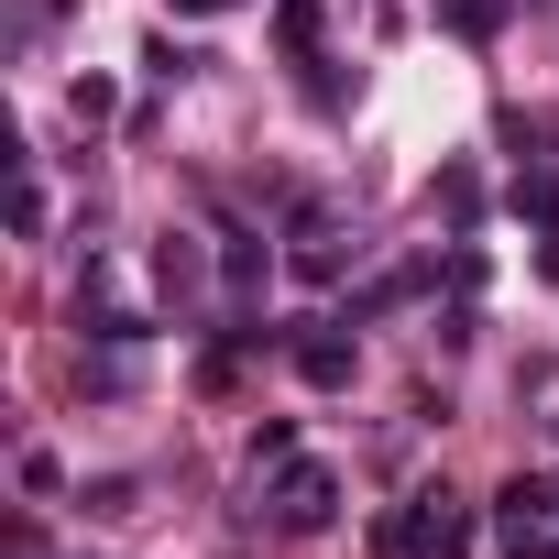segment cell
<instances>
[{
	"label": "cell",
	"mask_w": 559,
	"mask_h": 559,
	"mask_svg": "<svg viewBox=\"0 0 559 559\" xmlns=\"http://www.w3.org/2000/svg\"><path fill=\"white\" fill-rule=\"evenodd\" d=\"M330 504H341V483H330L319 461H286V483H274V526H286V537H319Z\"/></svg>",
	"instance_id": "cell-1"
},
{
	"label": "cell",
	"mask_w": 559,
	"mask_h": 559,
	"mask_svg": "<svg viewBox=\"0 0 559 559\" xmlns=\"http://www.w3.org/2000/svg\"><path fill=\"white\" fill-rule=\"evenodd\" d=\"M493 537H504V559H559V515H548L526 483H504V504H493Z\"/></svg>",
	"instance_id": "cell-2"
},
{
	"label": "cell",
	"mask_w": 559,
	"mask_h": 559,
	"mask_svg": "<svg viewBox=\"0 0 559 559\" xmlns=\"http://www.w3.org/2000/svg\"><path fill=\"white\" fill-rule=\"evenodd\" d=\"M297 274H308V286L341 274V219H330V209H297Z\"/></svg>",
	"instance_id": "cell-3"
},
{
	"label": "cell",
	"mask_w": 559,
	"mask_h": 559,
	"mask_svg": "<svg viewBox=\"0 0 559 559\" xmlns=\"http://www.w3.org/2000/svg\"><path fill=\"white\" fill-rule=\"evenodd\" d=\"M297 373H308L319 395H341V384H352V341H341V330H297Z\"/></svg>",
	"instance_id": "cell-4"
},
{
	"label": "cell",
	"mask_w": 559,
	"mask_h": 559,
	"mask_svg": "<svg viewBox=\"0 0 559 559\" xmlns=\"http://www.w3.org/2000/svg\"><path fill=\"white\" fill-rule=\"evenodd\" d=\"M515 209L537 219V263L559 274V176H526V187H515Z\"/></svg>",
	"instance_id": "cell-5"
},
{
	"label": "cell",
	"mask_w": 559,
	"mask_h": 559,
	"mask_svg": "<svg viewBox=\"0 0 559 559\" xmlns=\"http://www.w3.org/2000/svg\"><path fill=\"white\" fill-rule=\"evenodd\" d=\"M274 45L297 67H319V0H274Z\"/></svg>",
	"instance_id": "cell-6"
},
{
	"label": "cell",
	"mask_w": 559,
	"mask_h": 559,
	"mask_svg": "<svg viewBox=\"0 0 559 559\" xmlns=\"http://www.w3.org/2000/svg\"><path fill=\"white\" fill-rule=\"evenodd\" d=\"M154 274H165V297H198V241H187V230H165V252H154Z\"/></svg>",
	"instance_id": "cell-7"
},
{
	"label": "cell",
	"mask_w": 559,
	"mask_h": 559,
	"mask_svg": "<svg viewBox=\"0 0 559 559\" xmlns=\"http://www.w3.org/2000/svg\"><path fill=\"white\" fill-rule=\"evenodd\" d=\"M504 12H515V0H450V34H472V45H493V34H504Z\"/></svg>",
	"instance_id": "cell-8"
},
{
	"label": "cell",
	"mask_w": 559,
	"mask_h": 559,
	"mask_svg": "<svg viewBox=\"0 0 559 559\" xmlns=\"http://www.w3.org/2000/svg\"><path fill=\"white\" fill-rule=\"evenodd\" d=\"M219 274H230V297H252V286H263V241H252V230H230V252H219Z\"/></svg>",
	"instance_id": "cell-9"
},
{
	"label": "cell",
	"mask_w": 559,
	"mask_h": 559,
	"mask_svg": "<svg viewBox=\"0 0 559 559\" xmlns=\"http://www.w3.org/2000/svg\"><path fill=\"white\" fill-rule=\"evenodd\" d=\"M526 493H537V504H548V515H559V472H548V483H526Z\"/></svg>",
	"instance_id": "cell-10"
},
{
	"label": "cell",
	"mask_w": 559,
	"mask_h": 559,
	"mask_svg": "<svg viewBox=\"0 0 559 559\" xmlns=\"http://www.w3.org/2000/svg\"><path fill=\"white\" fill-rule=\"evenodd\" d=\"M176 12H230V0H176Z\"/></svg>",
	"instance_id": "cell-11"
}]
</instances>
